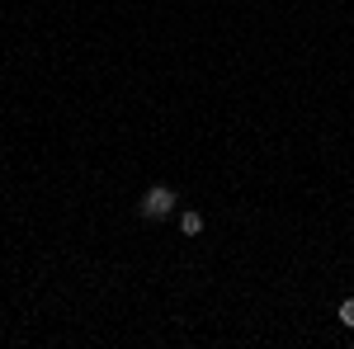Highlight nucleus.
<instances>
[{
	"mask_svg": "<svg viewBox=\"0 0 354 349\" xmlns=\"http://www.w3.org/2000/svg\"><path fill=\"white\" fill-rule=\"evenodd\" d=\"M175 203H180V194H175L170 185H151L147 194H142V203H137V208H142L147 222H165V217L175 213Z\"/></svg>",
	"mask_w": 354,
	"mask_h": 349,
	"instance_id": "nucleus-1",
	"label": "nucleus"
},
{
	"mask_svg": "<svg viewBox=\"0 0 354 349\" xmlns=\"http://www.w3.org/2000/svg\"><path fill=\"white\" fill-rule=\"evenodd\" d=\"M180 232L185 236H198L203 232V213H180Z\"/></svg>",
	"mask_w": 354,
	"mask_h": 349,
	"instance_id": "nucleus-2",
	"label": "nucleus"
},
{
	"mask_svg": "<svg viewBox=\"0 0 354 349\" xmlns=\"http://www.w3.org/2000/svg\"><path fill=\"white\" fill-rule=\"evenodd\" d=\"M340 321L354 330V297H345V302H340Z\"/></svg>",
	"mask_w": 354,
	"mask_h": 349,
	"instance_id": "nucleus-3",
	"label": "nucleus"
}]
</instances>
